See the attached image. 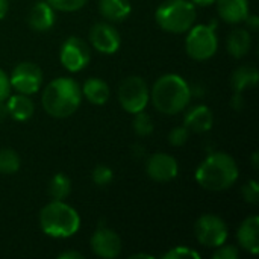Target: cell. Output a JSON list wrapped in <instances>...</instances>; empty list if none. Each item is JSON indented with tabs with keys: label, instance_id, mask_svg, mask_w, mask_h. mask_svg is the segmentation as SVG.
<instances>
[{
	"label": "cell",
	"instance_id": "1",
	"mask_svg": "<svg viewBox=\"0 0 259 259\" xmlns=\"http://www.w3.org/2000/svg\"><path fill=\"white\" fill-rule=\"evenodd\" d=\"M82 90L71 77H58L52 80L42 93V108L55 118H65L80 106Z\"/></svg>",
	"mask_w": 259,
	"mask_h": 259
},
{
	"label": "cell",
	"instance_id": "2",
	"mask_svg": "<svg viewBox=\"0 0 259 259\" xmlns=\"http://www.w3.org/2000/svg\"><path fill=\"white\" fill-rule=\"evenodd\" d=\"M190 100L191 88L179 74H164L155 82L152 88L153 106L165 115L182 112L188 106Z\"/></svg>",
	"mask_w": 259,
	"mask_h": 259
},
{
	"label": "cell",
	"instance_id": "3",
	"mask_svg": "<svg viewBox=\"0 0 259 259\" xmlns=\"http://www.w3.org/2000/svg\"><path fill=\"white\" fill-rule=\"evenodd\" d=\"M238 179V165L228 153H211L196 170L197 184L209 191H225Z\"/></svg>",
	"mask_w": 259,
	"mask_h": 259
},
{
	"label": "cell",
	"instance_id": "4",
	"mask_svg": "<svg viewBox=\"0 0 259 259\" xmlns=\"http://www.w3.org/2000/svg\"><path fill=\"white\" fill-rule=\"evenodd\" d=\"M39 225L44 234L53 238H68L80 228V217L70 205L53 200L39 214Z\"/></svg>",
	"mask_w": 259,
	"mask_h": 259
},
{
	"label": "cell",
	"instance_id": "5",
	"mask_svg": "<svg viewBox=\"0 0 259 259\" xmlns=\"http://www.w3.org/2000/svg\"><path fill=\"white\" fill-rule=\"evenodd\" d=\"M196 5L188 0H167L161 3L155 12L159 27L170 33H184L190 30L196 21Z\"/></svg>",
	"mask_w": 259,
	"mask_h": 259
},
{
	"label": "cell",
	"instance_id": "6",
	"mask_svg": "<svg viewBox=\"0 0 259 259\" xmlns=\"http://www.w3.org/2000/svg\"><path fill=\"white\" fill-rule=\"evenodd\" d=\"M187 53L196 61H206L212 58L219 49V38L214 26L197 24L188 30L185 41Z\"/></svg>",
	"mask_w": 259,
	"mask_h": 259
},
{
	"label": "cell",
	"instance_id": "7",
	"mask_svg": "<svg viewBox=\"0 0 259 259\" xmlns=\"http://www.w3.org/2000/svg\"><path fill=\"white\" fill-rule=\"evenodd\" d=\"M118 102L129 114L144 111L149 103V88L144 79L140 76L124 79L118 88Z\"/></svg>",
	"mask_w": 259,
	"mask_h": 259
},
{
	"label": "cell",
	"instance_id": "8",
	"mask_svg": "<svg viewBox=\"0 0 259 259\" xmlns=\"http://www.w3.org/2000/svg\"><path fill=\"white\" fill-rule=\"evenodd\" d=\"M197 241L205 247H219L228 240V226L223 219L214 214L202 215L194 226Z\"/></svg>",
	"mask_w": 259,
	"mask_h": 259
},
{
	"label": "cell",
	"instance_id": "9",
	"mask_svg": "<svg viewBox=\"0 0 259 259\" xmlns=\"http://www.w3.org/2000/svg\"><path fill=\"white\" fill-rule=\"evenodd\" d=\"M59 58L65 70L76 73L87 67V64L90 62L91 53H90L88 44L83 39L77 36H70L64 41Z\"/></svg>",
	"mask_w": 259,
	"mask_h": 259
},
{
	"label": "cell",
	"instance_id": "10",
	"mask_svg": "<svg viewBox=\"0 0 259 259\" xmlns=\"http://www.w3.org/2000/svg\"><path fill=\"white\" fill-rule=\"evenodd\" d=\"M9 80L11 87L15 88L20 94L30 96L39 90L42 83V71L33 62H21L12 70Z\"/></svg>",
	"mask_w": 259,
	"mask_h": 259
},
{
	"label": "cell",
	"instance_id": "11",
	"mask_svg": "<svg viewBox=\"0 0 259 259\" xmlns=\"http://www.w3.org/2000/svg\"><path fill=\"white\" fill-rule=\"evenodd\" d=\"M91 249L99 258L114 259L121 252V240L120 237L109 228L99 226V229L91 237Z\"/></svg>",
	"mask_w": 259,
	"mask_h": 259
},
{
	"label": "cell",
	"instance_id": "12",
	"mask_svg": "<svg viewBox=\"0 0 259 259\" xmlns=\"http://www.w3.org/2000/svg\"><path fill=\"white\" fill-rule=\"evenodd\" d=\"M146 171L156 182H170L179 173L178 161L167 153H155L146 162Z\"/></svg>",
	"mask_w": 259,
	"mask_h": 259
},
{
	"label": "cell",
	"instance_id": "13",
	"mask_svg": "<svg viewBox=\"0 0 259 259\" xmlns=\"http://www.w3.org/2000/svg\"><path fill=\"white\" fill-rule=\"evenodd\" d=\"M90 41L96 50L105 55L115 53L121 44L120 33L108 23H96L90 30Z\"/></svg>",
	"mask_w": 259,
	"mask_h": 259
},
{
	"label": "cell",
	"instance_id": "14",
	"mask_svg": "<svg viewBox=\"0 0 259 259\" xmlns=\"http://www.w3.org/2000/svg\"><path fill=\"white\" fill-rule=\"evenodd\" d=\"M212 124H214V114L205 105H196L190 108L184 118V126L190 132H196V134H203L211 131Z\"/></svg>",
	"mask_w": 259,
	"mask_h": 259
},
{
	"label": "cell",
	"instance_id": "15",
	"mask_svg": "<svg viewBox=\"0 0 259 259\" xmlns=\"http://www.w3.org/2000/svg\"><path fill=\"white\" fill-rule=\"evenodd\" d=\"M237 238L240 246L256 255L259 252V217L258 215H252L247 217L238 228L237 232Z\"/></svg>",
	"mask_w": 259,
	"mask_h": 259
},
{
	"label": "cell",
	"instance_id": "16",
	"mask_svg": "<svg viewBox=\"0 0 259 259\" xmlns=\"http://www.w3.org/2000/svg\"><path fill=\"white\" fill-rule=\"evenodd\" d=\"M55 9L47 2H38L32 6L27 21L29 26L36 32H46L55 24Z\"/></svg>",
	"mask_w": 259,
	"mask_h": 259
},
{
	"label": "cell",
	"instance_id": "17",
	"mask_svg": "<svg viewBox=\"0 0 259 259\" xmlns=\"http://www.w3.org/2000/svg\"><path fill=\"white\" fill-rule=\"evenodd\" d=\"M219 15L229 24H237L249 15V0H215Z\"/></svg>",
	"mask_w": 259,
	"mask_h": 259
},
{
	"label": "cell",
	"instance_id": "18",
	"mask_svg": "<svg viewBox=\"0 0 259 259\" xmlns=\"http://www.w3.org/2000/svg\"><path fill=\"white\" fill-rule=\"evenodd\" d=\"M8 99L9 100L6 102V108H8V114L11 118L17 121H26L33 115L35 106H33V102L29 99V96L17 94Z\"/></svg>",
	"mask_w": 259,
	"mask_h": 259
},
{
	"label": "cell",
	"instance_id": "19",
	"mask_svg": "<svg viewBox=\"0 0 259 259\" xmlns=\"http://www.w3.org/2000/svg\"><path fill=\"white\" fill-rule=\"evenodd\" d=\"M250 44H252V36L249 33V30L246 29H235L229 33L228 41H226V47L228 52L232 58H244L249 50H250Z\"/></svg>",
	"mask_w": 259,
	"mask_h": 259
},
{
	"label": "cell",
	"instance_id": "20",
	"mask_svg": "<svg viewBox=\"0 0 259 259\" xmlns=\"http://www.w3.org/2000/svg\"><path fill=\"white\" fill-rule=\"evenodd\" d=\"M99 11L109 21H121L129 17L132 6L129 0H99Z\"/></svg>",
	"mask_w": 259,
	"mask_h": 259
},
{
	"label": "cell",
	"instance_id": "21",
	"mask_svg": "<svg viewBox=\"0 0 259 259\" xmlns=\"http://www.w3.org/2000/svg\"><path fill=\"white\" fill-rule=\"evenodd\" d=\"M82 93L94 105H105L109 100V96H111L108 83L105 80L99 79V77L87 79L83 87H82Z\"/></svg>",
	"mask_w": 259,
	"mask_h": 259
},
{
	"label": "cell",
	"instance_id": "22",
	"mask_svg": "<svg viewBox=\"0 0 259 259\" xmlns=\"http://www.w3.org/2000/svg\"><path fill=\"white\" fill-rule=\"evenodd\" d=\"M259 74L256 67L253 65H243L240 68H237L232 74V79H231V85H232V90L235 93H243L244 90L250 88V87H255L258 83Z\"/></svg>",
	"mask_w": 259,
	"mask_h": 259
},
{
	"label": "cell",
	"instance_id": "23",
	"mask_svg": "<svg viewBox=\"0 0 259 259\" xmlns=\"http://www.w3.org/2000/svg\"><path fill=\"white\" fill-rule=\"evenodd\" d=\"M47 190H49V196L53 200H64L65 197H68L71 191V182L67 175L58 173L50 179Z\"/></svg>",
	"mask_w": 259,
	"mask_h": 259
},
{
	"label": "cell",
	"instance_id": "24",
	"mask_svg": "<svg viewBox=\"0 0 259 259\" xmlns=\"http://www.w3.org/2000/svg\"><path fill=\"white\" fill-rule=\"evenodd\" d=\"M20 168V156L12 149H0V173L12 175Z\"/></svg>",
	"mask_w": 259,
	"mask_h": 259
},
{
	"label": "cell",
	"instance_id": "25",
	"mask_svg": "<svg viewBox=\"0 0 259 259\" xmlns=\"http://www.w3.org/2000/svg\"><path fill=\"white\" fill-rule=\"evenodd\" d=\"M134 132L140 137H147L153 132V121L152 118L144 112V111H140L137 114H134Z\"/></svg>",
	"mask_w": 259,
	"mask_h": 259
},
{
	"label": "cell",
	"instance_id": "26",
	"mask_svg": "<svg viewBox=\"0 0 259 259\" xmlns=\"http://www.w3.org/2000/svg\"><path fill=\"white\" fill-rule=\"evenodd\" d=\"M161 258L164 259H200V253L190 249V247H185V246H178V247H173L170 249L168 252H165Z\"/></svg>",
	"mask_w": 259,
	"mask_h": 259
},
{
	"label": "cell",
	"instance_id": "27",
	"mask_svg": "<svg viewBox=\"0 0 259 259\" xmlns=\"http://www.w3.org/2000/svg\"><path fill=\"white\" fill-rule=\"evenodd\" d=\"M93 182L99 187H105V185H109L114 179V171L106 167V165H97L94 170H93Z\"/></svg>",
	"mask_w": 259,
	"mask_h": 259
},
{
	"label": "cell",
	"instance_id": "28",
	"mask_svg": "<svg viewBox=\"0 0 259 259\" xmlns=\"http://www.w3.org/2000/svg\"><path fill=\"white\" fill-rule=\"evenodd\" d=\"M88 0H47V3L58 11H64V12H74L80 8L85 6Z\"/></svg>",
	"mask_w": 259,
	"mask_h": 259
},
{
	"label": "cell",
	"instance_id": "29",
	"mask_svg": "<svg viewBox=\"0 0 259 259\" xmlns=\"http://www.w3.org/2000/svg\"><path fill=\"white\" fill-rule=\"evenodd\" d=\"M188 138H190V131L185 126H178V127L171 129L170 131V135H168V141L175 147L184 146L188 141Z\"/></svg>",
	"mask_w": 259,
	"mask_h": 259
},
{
	"label": "cell",
	"instance_id": "30",
	"mask_svg": "<svg viewBox=\"0 0 259 259\" xmlns=\"http://www.w3.org/2000/svg\"><path fill=\"white\" fill-rule=\"evenodd\" d=\"M241 194L247 203L256 205L259 202V184L256 181H249L247 184L243 185Z\"/></svg>",
	"mask_w": 259,
	"mask_h": 259
},
{
	"label": "cell",
	"instance_id": "31",
	"mask_svg": "<svg viewBox=\"0 0 259 259\" xmlns=\"http://www.w3.org/2000/svg\"><path fill=\"white\" fill-rule=\"evenodd\" d=\"M238 250L234 247V246H225V244H222V246H219L217 247V250L214 252V255H212V258L214 259H237L238 258Z\"/></svg>",
	"mask_w": 259,
	"mask_h": 259
},
{
	"label": "cell",
	"instance_id": "32",
	"mask_svg": "<svg viewBox=\"0 0 259 259\" xmlns=\"http://www.w3.org/2000/svg\"><path fill=\"white\" fill-rule=\"evenodd\" d=\"M11 94V80L9 76L0 68V102H5Z\"/></svg>",
	"mask_w": 259,
	"mask_h": 259
},
{
	"label": "cell",
	"instance_id": "33",
	"mask_svg": "<svg viewBox=\"0 0 259 259\" xmlns=\"http://www.w3.org/2000/svg\"><path fill=\"white\" fill-rule=\"evenodd\" d=\"M234 93H235V91H234ZM231 105H232V108H234L235 111L243 109V106H244V99H243L241 93H235V94L232 96V99H231Z\"/></svg>",
	"mask_w": 259,
	"mask_h": 259
},
{
	"label": "cell",
	"instance_id": "34",
	"mask_svg": "<svg viewBox=\"0 0 259 259\" xmlns=\"http://www.w3.org/2000/svg\"><path fill=\"white\" fill-rule=\"evenodd\" d=\"M244 21L247 23V26H249V29H250V30H253V32H255V30H258L259 29V18L256 17V15H250V14H249V15L246 17V20H244Z\"/></svg>",
	"mask_w": 259,
	"mask_h": 259
},
{
	"label": "cell",
	"instance_id": "35",
	"mask_svg": "<svg viewBox=\"0 0 259 259\" xmlns=\"http://www.w3.org/2000/svg\"><path fill=\"white\" fill-rule=\"evenodd\" d=\"M59 259H83V255L76 252V250H67V252H62L59 256Z\"/></svg>",
	"mask_w": 259,
	"mask_h": 259
},
{
	"label": "cell",
	"instance_id": "36",
	"mask_svg": "<svg viewBox=\"0 0 259 259\" xmlns=\"http://www.w3.org/2000/svg\"><path fill=\"white\" fill-rule=\"evenodd\" d=\"M8 8H9V3L8 0H0V20L6 15L8 12Z\"/></svg>",
	"mask_w": 259,
	"mask_h": 259
},
{
	"label": "cell",
	"instance_id": "37",
	"mask_svg": "<svg viewBox=\"0 0 259 259\" xmlns=\"http://www.w3.org/2000/svg\"><path fill=\"white\" fill-rule=\"evenodd\" d=\"M6 117H9L8 114V108H6V103L5 102H0V121L5 120Z\"/></svg>",
	"mask_w": 259,
	"mask_h": 259
},
{
	"label": "cell",
	"instance_id": "38",
	"mask_svg": "<svg viewBox=\"0 0 259 259\" xmlns=\"http://www.w3.org/2000/svg\"><path fill=\"white\" fill-rule=\"evenodd\" d=\"M194 5H199V6H209L212 3H215V0H193Z\"/></svg>",
	"mask_w": 259,
	"mask_h": 259
},
{
	"label": "cell",
	"instance_id": "39",
	"mask_svg": "<svg viewBox=\"0 0 259 259\" xmlns=\"http://www.w3.org/2000/svg\"><path fill=\"white\" fill-rule=\"evenodd\" d=\"M140 258H144V259H153L152 255H146V253H137V255H132L131 259H140Z\"/></svg>",
	"mask_w": 259,
	"mask_h": 259
},
{
	"label": "cell",
	"instance_id": "40",
	"mask_svg": "<svg viewBox=\"0 0 259 259\" xmlns=\"http://www.w3.org/2000/svg\"><path fill=\"white\" fill-rule=\"evenodd\" d=\"M252 162H253V167H255V168H258V152H255V153H253V156H252Z\"/></svg>",
	"mask_w": 259,
	"mask_h": 259
}]
</instances>
